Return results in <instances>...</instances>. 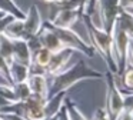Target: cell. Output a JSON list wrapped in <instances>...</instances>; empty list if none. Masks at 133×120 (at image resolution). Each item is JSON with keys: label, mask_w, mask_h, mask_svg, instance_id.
Returning a JSON list of instances; mask_svg holds the SVG:
<instances>
[{"label": "cell", "mask_w": 133, "mask_h": 120, "mask_svg": "<svg viewBox=\"0 0 133 120\" xmlns=\"http://www.w3.org/2000/svg\"><path fill=\"white\" fill-rule=\"evenodd\" d=\"M97 4L102 30H104L106 33H110L116 17H117L119 11L122 10L120 6H119V0H97Z\"/></svg>", "instance_id": "7"}, {"label": "cell", "mask_w": 133, "mask_h": 120, "mask_svg": "<svg viewBox=\"0 0 133 120\" xmlns=\"http://www.w3.org/2000/svg\"><path fill=\"white\" fill-rule=\"evenodd\" d=\"M2 119L3 120H26L24 117L19 116V114H15V113H0Z\"/></svg>", "instance_id": "23"}, {"label": "cell", "mask_w": 133, "mask_h": 120, "mask_svg": "<svg viewBox=\"0 0 133 120\" xmlns=\"http://www.w3.org/2000/svg\"><path fill=\"white\" fill-rule=\"evenodd\" d=\"M110 36H112L113 56H115L116 64H117V74L116 76H122L127 67V46H129L130 36L116 20L112 27V31H110Z\"/></svg>", "instance_id": "5"}, {"label": "cell", "mask_w": 133, "mask_h": 120, "mask_svg": "<svg viewBox=\"0 0 133 120\" xmlns=\"http://www.w3.org/2000/svg\"><path fill=\"white\" fill-rule=\"evenodd\" d=\"M12 20H13V17H12V16H7V14H6L4 17H2V19H0V34L3 33L4 27H6V26L9 24Z\"/></svg>", "instance_id": "24"}, {"label": "cell", "mask_w": 133, "mask_h": 120, "mask_svg": "<svg viewBox=\"0 0 133 120\" xmlns=\"http://www.w3.org/2000/svg\"><path fill=\"white\" fill-rule=\"evenodd\" d=\"M102 77H104V73L89 67L84 60H79L72 67H66L63 71H60L56 76L47 77V83H49L47 97L53 96L56 93H60V91H66L70 86L76 84L79 80L102 79Z\"/></svg>", "instance_id": "1"}, {"label": "cell", "mask_w": 133, "mask_h": 120, "mask_svg": "<svg viewBox=\"0 0 133 120\" xmlns=\"http://www.w3.org/2000/svg\"><path fill=\"white\" fill-rule=\"evenodd\" d=\"M0 120H3V119H2V116H0Z\"/></svg>", "instance_id": "27"}, {"label": "cell", "mask_w": 133, "mask_h": 120, "mask_svg": "<svg viewBox=\"0 0 133 120\" xmlns=\"http://www.w3.org/2000/svg\"><path fill=\"white\" fill-rule=\"evenodd\" d=\"M12 50H13V62L22 63L30 67L32 64V51L27 46L26 40L12 39Z\"/></svg>", "instance_id": "13"}, {"label": "cell", "mask_w": 133, "mask_h": 120, "mask_svg": "<svg viewBox=\"0 0 133 120\" xmlns=\"http://www.w3.org/2000/svg\"><path fill=\"white\" fill-rule=\"evenodd\" d=\"M92 120H110L109 119V114L106 111V107H99L96 109L95 114H93V119Z\"/></svg>", "instance_id": "20"}, {"label": "cell", "mask_w": 133, "mask_h": 120, "mask_svg": "<svg viewBox=\"0 0 133 120\" xmlns=\"http://www.w3.org/2000/svg\"><path fill=\"white\" fill-rule=\"evenodd\" d=\"M117 84L122 91L133 93V69H126L122 76H116Z\"/></svg>", "instance_id": "18"}, {"label": "cell", "mask_w": 133, "mask_h": 120, "mask_svg": "<svg viewBox=\"0 0 133 120\" xmlns=\"http://www.w3.org/2000/svg\"><path fill=\"white\" fill-rule=\"evenodd\" d=\"M64 97H66V91H60V93H56L53 96L47 97L46 102H44V116H46V119H50L52 116L57 114V111L63 106Z\"/></svg>", "instance_id": "14"}, {"label": "cell", "mask_w": 133, "mask_h": 120, "mask_svg": "<svg viewBox=\"0 0 133 120\" xmlns=\"http://www.w3.org/2000/svg\"><path fill=\"white\" fill-rule=\"evenodd\" d=\"M133 69V37L129 39V46H127V67Z\"/></svg>", "instance_id": "21"}, {"label": "cell", "mask_w": 133, "mask_h": 120, "mask_svg": "<svg viewBox=\"0 0 133 120\" xmlns=\"http://www.w3.org/2000/svg\"><path fill=\"white\" fill-rule=\"evenodd\" d=\"M42 24H43V20H42V16L39 13L37 6L32 4L30 9L27 10L24 19L22 20V40L27 42L33 36H36L42 29Z\"/></svg>", "instance_id": "8"}, {"label": "cell", "mask_w": 133, "mask_h": 120, "mask_svg": "<svg viewBox=\"0 0 133 120\" xmlns=\"http://www.w3.org/2000/svg\"><path fill=\"white\" fill-rule=\"evenodd\" d=\"M0 54L6 60L7 64L13 62V50H12V39L4 33L0 34Z\"/></svg>", "instance_id": "17"}, {"label": "cell", "mask_w": 133, "mask_h": 120, "mask_svg": "<svg viewBox=\"0 0 133 120\" xmlns=\"http://www.w3.org/2000/svg\"><path fill=\"white\" fill-rule=\"evenodd\" d=\"M82 22H83L84 27L89 34V43L95 51L104 60L107 66V70L112 71L113 74H117V64H116L115 56H113V49H112V36L110 33H106L104 30L96 27L87 16H82Z\"/></svg>", "instance_id": "2"}, {"label": "cell", "mask_w": 133, "mask_h": 120, "mask_svg": "<svg viewBox=\"0 0 133 120\" xmlns=\"http://www.w3.org/2000/svg\"><path fill=\"white\" fill-rule=\"evenodd\" d=\"M44 99L32 94L26 100L9 103L0 110V113H15L26 120H47L44 116Z\"/></svg>", "instance_id": "3"}, {"label": "cell", "mask_w": 133, "mask_h": 120, "mask_svg": "<svg viewBox=\"0 0 133 120\" xmlns=\"http://www.w3.org/2000/svg\"><path fill=\"white\" fill-rule=\"evenodd\" d=\"M44 2L46 3H53V4H55V3H59V2H62V0H44Z\"/></svg>", "instance_id": "26"}, {"label": "cell", "mask_w": 133, "mask_h": 120, "mask_svg": "<svg viewBox=\"0 0 133 120\" xmlns=\"http://www.w3.org/2000/svg\"><path fill=\"white\" fill-rule=\"evenodd\" d=\"M56 120H70L69 114H67V110H66V107H64V103L60 107V110L57 111V114H56Z\"/></svg>", "instance_id": "22"}, {"label": "cell", "mask_w": 133, "mask_h": 120, "mask_svg": "<svg viewBox=\"0 0 133 120\" xmlns=\"http://www.w3.org/2000/svg\"><path fill=\"white\" fill-rule=\"evenodd\" d=\"M43 23H44V24H46L49 29H52V30L55 31V34L59 37V40L62 42V44H63L64 47L73 49L75 51L84 54L86 57H93V56L96 54L95 49L90 46V43L86 42V40H83V37H82L80 34L77 33V31L73 30V29L56 27V26H53L52 23L49 22V20H47V22H43Z\"/></svg>", "instance_id": "4"}, {"label": "cell", "mask_w": 133, "mask_h": 120, "mask_svg": "<svg viewBox=\"0 0 133 120\" xmlns=\"http://www.w3.org/2000/svg\"><path fill=\"white\" fill-rule=\"evenodd\" d=\"M37 39H39V42H40L42 47L50 50L52 53H56V51L62 50V49L64 47V46L62 44V42L59 40V37L55 34V31L47 27L44 23L42 24V29L37 33Z\"/></svg>", "instance_id": "11"}, {"label": "cell", "mask_w": 133, "mask_h": 120, "mask_svg": "<svg viewBox=\"0 0 133 120\" xmlns=\"http://www.w3.org/2000/svg\"><path fill=\"white\" fill-rule=\"evenodd\" d=\"M75 53L76 51L73 50V49H69V47H63L62 50L53 53L49 64L46 66V69H44V76L46 77H53V76H56V74H59L60 71H63L64 69L67 67L70 59H72V56Z\"/></svg>", "instance_id": "10"}, {"label": "cell", "mask_w": 133, "mask_h": 120, "mask_svg": "<svg viewBox=\"0 0 133 120\" xmlns=\"http://www.w3.org/2000/svg\"><path fill=\"white\" fill-rule=\"evenodd\" d=\"M107 83V97H106V111L109 114L110 120H116L119 117V114L123 111L124 107V96L122 93L120 87L117 84V79L116 74H113L112 71L107 70L104 73Z\"/></svg>", "instance_id": "6"}, {"label": "cell", "mask_w": 133, "mask_h": 120, "mask_svg": "<svg viewBox=\"0 0 133 120\" xmlns=\"http://www.w3.org/2000/svg\"><path fill=\"white\" fill-rule=\"evenodd\" d=\"M29 90L33 96L42 97L46 100L47 99V90H49V83H47V77L40 73H30L26 80Z\"/></svg>", "instance_id": "12"}, {"label": "cell", "mask_w": 133, "mask_h": 120, "mask_svg": "<svg viewBox=\"0 0 133 120\" xmlns=\"http://www.w3.org/2000/svg\"><path fill=\"white\" fill-rule=\"evenodd\" d=\"M0 11L16 20H23L26 16V11L22 10L15 0H0Z\"/></svg>", "instance_id": "16"}, {"label": "cell", "mask_w": 133, "mask_h": 120, "mask_svg": "<svg viewBox=\"0 0 133 120\" xmlns=\"http://www.w3.org/2000/svg\"><path fill=\"white\" fill-rule=\"evenodd\" d=\"M83 7L82 9H57L56 13L49 20L53 26L62 29H73V26L82 20Z\"/></svg>", "instance_id": "9"}, {"label": "cell", "mask_w": 133, "mask_h": 120, "mask_svg": "<svg viewBox=\"0 0 133 120\" xmlns=\"http://www.w3.org/2000/svg\"><path fill=\"white\" fill-rule=\"evenodd\" d=\"M9 74H10L12 84L24 83L30 74V67L26 64H22V63H17V62H12L9 64Z\"/></svg>", "instance_id": "15"}, {"label": "cell", "mask_w": 133, "mask_h": 120, "mask_svg": "<svg viewBox=\"0 0 133 120\" xmlns=\"http://www.w3.org/2000/svg\"><path fill=\"white\" fill-rule=\"evenodd\" d=\"M119 6H120V9H124V10L133 9V0H119Z\"/></svg>", "instance_id": "25"}, {"label": "cell", "mask_w": 133, "mask_h": 120, "mask_svg": "<svg viewBox=\"0 0 133 120\" xmlns=\"http://www.w3.org/2000/svg\"><path fill=\"white\" fill-rule=\"evenodd\" d=\"M63 103H64V107H66V110H67V114H69L70 120H86V117L82 114V111L79 110V107L72 102V100L63 102Z\"/></svg>", "instance_id": "19"}]
</instances>
